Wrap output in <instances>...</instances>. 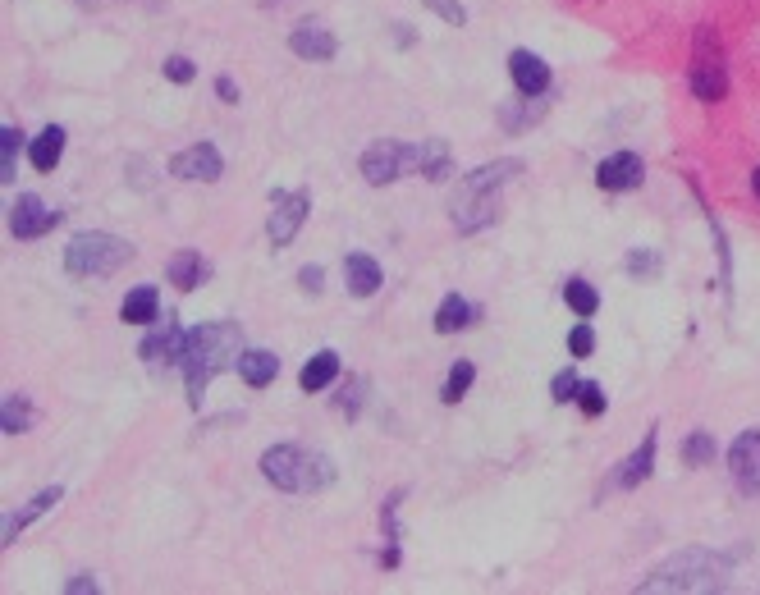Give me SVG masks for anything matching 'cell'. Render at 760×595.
I'll return each instance as SVG.
<instances>
[{
    "label": "cell",
    "mask_w": 760,
    "mask_h": 595,
    "mask_svg": "<svg viewBox=\"0 0 760 595\" xmlns=\"http://www.w3.org/2000/svg\"><path fill=\"white\" fill-rule=\"evenodd\" d=\"M243 357V335L234 321H211L188 330V348H184V380H188V403L202 408V390L211 385V376L225 367H239Z\"/></svg>",
    "instance_id": "6da1fadb"
},
{
    "label": "cell",
    "mask_w": 760,
    "mask_h": 595,
    "mask_svg": "<svg viewBox=\"0 0 760 595\" xmlns=\"http://www.w3.org/2000/svg\"><path fill=\"white\" fill-rule=\"evenodd\" d=\"M518 170H522V161H495V165H481V170L467 174L454 193V206H449L458 234H477V229H486L490 220H495V211H500V188L509 184Z\"/></svg>",
    "instance_id": "7a4b0ae2"
},
{
    "label": "cell",
    "mask_w": 760,
    "mask_h": 595,
    "mask_svg": "<svg viewBox=\"0 0 760 595\" xmlns=\"http://www.w3.org/2000/svg\"><path fill=\"white\" fill-rule=\"evenodd\" d=\"M261 476L280 490H294V495H312V490H326L335 481V463L326 454H312V449H298V444H275L261 454Z\"/></svg>",
    "instance_id": "3957f363"
},
{
    "label": "cell",
    "mask_w": 760,
    "mask_h": 595,
    "mask_svg": "<svg viewBox=\"0 0 760 595\" xmlns=\"http://www.w3.org/2000/svg\"><path fill=\"white\" fill-rule=\"evenodd\" d=\"M724 573H728L724 554L687 550V554L664 563L660 573L646 577L637 591H646V595H655V591H715V586H724Z\"/></svg>",
    "instance_id": "277c9868"
},
{
    "label": "cell",
    "mask_w": 760,
    "mask_h": 595,
    "mask_svg": "<svg viewBox=\"0 0 760 595\" xmlns=\"http://www.w3.org/2000/svg\"><path fill=\"white\" fill-rule=\"evenodd\" d=\"M133 257V248L115 234H74L65 248V266L69 275H83V280H101V275H115L124 261Z\"/></svg>",
    "instance_id": "5b68a950"
},
{
    "label": "cell",
    "mask_w": 760,
    "mask_h": 595,
    "mask_svg": "<svg viewBox=\"0 0 760 595\" xmlns=\"http://www.w3.org/2000/svg\"><path fill=\"white\" fill-rule=\"evenodd\" d=\"M692 92H696V101H706V106L724 101V92H728V74H724V60H719V37H715V28H701V33H696Z\"/></svg>",
    "instance_id": "8992f818"
},
{
    "label": "cell",
    "mask_w": 760,
    "mask_h": 595,
    "mask_svg": "<svg viewBox=\"0 0 760 595\" xmlns=\"http://www.w3.org/2000/svg\"><path fill=\"white\" fill-rule=\"evenodd\" d=\"M307 206H312V197L307 193H275L271 220H266V234H271L275 248H289V243H294V234L303 229V220H307Z\"/></svg>",
    "instance_id": "52a82bcc"
},
{
    "label": "cell",
    "mask_w": 760,
    "mask_h": 595,
    "mask_svg": "<svg viewBox=\"0 0 760 595\" xmlns=\"http://www.w3.org/2000/svg\"><path fill=\"white\" fill-rule=\"evenodd\" d=\"M170 174L174 179H202V184H216L220 174H225V161H220V152L211 147V142H197V147H188V152L174 156Z\"/></svg>",
    "instance_id": "ba28073f"
},
{
    "label": "cell",
    "mask_w": 760,
    "mask_h": 595,
    "mask_svg": "<svg viewBox=\"0 0 760 595\" xmlns=\"http://www.w3.org/2000/svg\"><path fill=\"white\" fill-rule=\"evenodd\" d=\"M184 348H188V335L179 330L174 321H165L161 330H152V335L142 339V348H138V357H147L152 367H184Z\"/></svg>",
    "instance_id": "9c48e42d"
},
{
    "label": "cell",
    "mask_w": 760,
    "mask_h": 595,
    "mask_svg": "<svg viewBox=\"0 0 760 595\" xmlns=\"http://www.w3.org/2000/svg\"><path fill=\"white\" fill-rule=\"evenodd\" d=\"M399 174H408V165H403V142H376V147H367L362 152V179L367 184H394Z\"/></svg>",
    "instance_id": "30bf717a"
},
{
    "label": "cell",
    "mask_w": 760,
    "mask_h": 595,
    "mask_svg": "<svg viewBox=\"0 0 760 595\" xmlns=\"http://www.w3.org/2000/svg\"><path fill=\"white\" fill-rule=\"evenodd\" d=\"M641 174H646L641 156L637 152H619V156H605V161L596 165V184L605 188V193H628V188L641 184Z\"/></svg>",
    "instance_id": "8fae6325"
},
{
    "label": "cell",
    "mask_w": 760,
    "mask_h": 595,
    "mask_svg": "<svg viewBox=\"0 0 760 595\" xmlns=\"http://www.w3.org/2000/svg\"><path fill=\"white\" fill-rule=\"evenodd\" d=\"M55 225H60V211L42 206V197L23 193L19 202H14V216H10L14 238H37V234H46V229H55Z\"/></svg>",
    "instance_id": "7c38bea8"
},
{
    "label": "cell",
    "mask_w": 760,
    "mask_h": 595,
    "mask_svg": "<svg viewBox=\"0 0 760 595\" xmlns=\"http://www.w3.org/2000/svg\"><path fill=\"white\" fill-rule=\"evenodd\" d=\"M728 467H733L742 490H760V431L738 435V444L728 449Z\"/></svg>",
    "instance_id": "4fadbf2b"
},
{
    "label": "cell",
    "mask_w": 760,
    "mask_h": 595,
    "mask_svg": "<svg viewBox=\"0 0 760 595\" xmlns=\"http://www.w3.org/2000/svg\"><path fill=\"white\" fill-rule=\"evenodd\" d=\"M509 74H513V83H518L522 97H541L545 87H550V65H545L541 55H532V51H513Z\"/></svg>",
    "instance_id": "5bb4252c"
},
{
    "label": "cell",
    "mask_w": 760,
    "mask_h": 595,
    "mask_svg": "<svg viewBox=\"0 0 760 595\" xmlns=\"http://www.w3.org/2000/svg\"><path fill=\"white\" fill-rule=\"evenodd\" d=\"M289 46H294V55L316 60V65H321V60H335V51H339V42L321 28V23H298L294 37H289Z\"/></svg>",
    "instance_id": "9a60e30c"
},
{
    "label": "cell",
    "mask_w": 760,
    "mask_h": 595,
    "mask_svg": "<svg viewBox=\"0 0 760 595\" xmlns=\"http://www.w3.org/2000/svg\"><path fill=\"white\" fill-rule=\"evenodd\" d=\"M651 467H655V435H646V444H641L637 454L623 458L619 472L609 476V490H632V486H641V481L651 476Z\"/></svg>",
    "instance_id": "2e32d148"
},
{
    "label": "cell",
    "mask_w": 760,
    "mask_h": 595,
    "mask_svg": "<svg viewBox=\"0 0 760 595\" xmlns=\"http://www.w3.org/2000/svg\"><path fill=\"white\" fill-rule=\"evenodd\" d=\"M344 280H348L353 298H371V293L380 289V266L371 257H362V252H353V257L344 261Z\"/></svg>",
    "instance_id": "e0dca14e"
},
{
    "label": "cell",
    "mask_w": 760,
    "mask_h": 595,
    "mask_svg": "<svg viewBox=\"0 0 760 595\" xmlns=\"http://www.w3.org/2000/svg\"><path fill=\"white\" fill-rule=\"evenodd\" d=\"M60 495H65V490L55 486V490H42V495H37V499H28V509H19V513H14V518H10V522H5V545H10V541H14V536H19L23 527H33V522L42 518V513H51L55 504H60Z\"/></svg>",
    "instance_id": "ac0fdd59"
},
{
    "label": "cell",
    "mask_w": 760,
    "mask_h": 595,
    "mask_svg": "<svg viewBox=\"0 0 760 595\" xmlns=\"http://www.w3.org/2000/svg\"><path fill=\"white\" fill-rule=\"evenodd\" d=\"M239 376L248 380V385H271L275 376H280V357L275 353H266V348H252V353H243L239 357Z\"/></svg>",
    "instance_id": "d6986e66"
},
{
    "label": "cell",
    "mask_w": 760,
    "mask_h": 595,
    "mask_svg": "<svg viewBox=\"0 0 760 595\" xmlns=\"http://www.w3.org/2000/svg\"><path fill=\"white\" fill-rule=\"evenodd\" d=\"M339 376V353H330V348H321V353L307 362L303 371H298V385H303L307 394H316V390H326L330 380Z\"/></svg>",
    "instance_id": "ffe728a7"
},
{
    "label": "cell",
    "mask_w": 760,
    "mask_h": 595,
    "mask_svg": "<svg viewBox=\"0 0 760 595\" xmlns=\"http://www.w3.org/2000/svg\"><path fill=\"white\" fill-rule=\"evenodd\" d=\"M28 156H33V165L42 174L55 170V165H60V156H65V129H55V124H51V129H42L33 138V152H28Z\"/></svg>",
    "instance_id": "44dd1931"
},
{
    "label": "cell",
    "mask_w": 760,
    "mask_h": 595,
    "mask_svg": "<svg viewBox=\"0 0 760 595\" xmlns=\"http://www.w3.org/2000/svg\"><path fill=\"white\" fill-rule=\"evenodd\" d=\"M156 312H161V298H156V289H133L129 298L120 303V321H129V325H152Z\"/></svg>",
    "instance_id": "7402d4cb"
},
{
    "label": "cell",
    "mask_w": 760,
    "mask_h": 595,
    "mask_svg": "<svg viewBox=\"0 0 760 595\" xmlns=\"http://www.w3.org/2000/svg\"><path fill=\"white\" fill-rule=\"evenodd\" d=\"M467 325H472V307H467V298L449 293L445 303H440V312H435V330H440V335H458V330H467Z\"/></svg>",
    "instance_id": "603a6c76"
},
{
    "label": "cell",
    "mask_w": 760,
    "mask_h": 595,
    "mask_svg": "<svg viewBox=\"0 0 760 595\" xmlns=\"http://www.w3.org/2000/svg\"><path fill=\"white\" fill-rule=\"evenodd\" d=\"M202 280H207V261L197 257V252H179V257L170 261V284H179V289H197Z\"/></svg>",
    "instance_id": "cb8c5ba5"
},
{
    "label": "cell",
    "mask_w": 760,
    "mask_h": 595,
    "mask_svg": "<svg viewBox=\"0 0 760 595\" xmlns=\"http://www.w3.org/2000/svg\"><path fill=\"white\" fill-rule=\"evenodd\" d=\"M564 303L573 307V312L582 316V321H587V316H596V307H600V293L591 289L587 280H568V284H564Z\"/></svg>",
    "instance_id": "d4e9b609"
},
{
    "label": "cell",
    "mask_w": 760,
    "mask_h": 595,
    "mask_svg": "<svg viewBox=\"0 0 760 595\" xmlns=\"http://www.w3.org/2000/svg\"><path fill=\"white\" fill-rule=\"evenodd\" d=\"M0 426H5V435L28 431V403H23V394H5V412H0Z\"/></svg>",
    "instance_id": "484cf974"
},
{
    "label": "cell",
    "mask_w": 760,
    "mask_h": 595,
    "mask_svg": "<svg viewBox=\"0 0 760 595\" xmlns=\"http://www.w3.org/2000/svg\"><path fill=\"white\" fill-rule=\"evenodd\" d=\"M19 138H23V133L10 129V124L0 129V179H5V184H14V156H19Z\"/></svg>",
    "instance_id": "4316f807"
},
{
    "label": "cell",
    "mask_w": 760,
    "mask_h": 595,
    "mask_svg": "<svg viewBox=\"0 0 760 595\" xmlns=\"http://www.w3.org/2000/svg\"><path fill=\"white\" fill-rule=\"evenodd\" d=\"M472 376H477V367H472V362H458V367L449 371V380H445V394H440V399H445V403H458V399H463L467 390H472Z\"/></svg>",
    "instance_id": "83f0119b"
},
{
    "label": "cell",
    "mask_w": 760,
    "mask_h": 595,
    "mask_svg": "<svg viewBox=\"0 0 760 595\" xmlns=\"http://www.w3.org/2000/svg\"><path fill=\"white\" fill-rule=\"evenodd\" d=\"M683 458L692 467H701V463H710V458H715V435H706V431H696L692 440L683 444Z\"/></svg>",
    "instance_id": "f1b7e54d"
},
{
    "label": "cell",
    "mask_w": 760,
    "mask_h": 595,
    "mask_svg": "<svg viewBox=\"0 0 760 595\" xmlns=\"http://www.w3.org/2000/svg\"><path fill=\"white\" fill-rule=\"evenodd\" d=\"M577 408L587 412V417H600V412H605V390H600L596 380H582V390H577Z\"/></svg>",
    "instance_id": "f546056e"
},
{
    "label": "cell",
    "mask_w": 760,
    "mask_h": 595,
    "mask_svg": "<svg viewBox=\"0 0 760 595\" xmlns=\"http://www.w3.org/2000/svg\"><path fill=\"white\" fill-rule=\"evenodd\" d=\"M577 390H582V380L573 371H559L554 376V403H577Z\"/></svg>",
    "instance_id": "4dcf8cb0"
},
{
    "label": "cell",
    "mask_w": 760,
    "mask_h": 595,
    "mask_svg": "<svg viewBox=\"0 0 760 595\" xmlns=\"http://www.w3.org/2000/svg\"><path fill=\"white\" fill-rule=\"evenodd\" d=\"M591 348H596V335H591V325L582 321L573 335H568V353H573V357H591Z\"/></svg>",
    "instance_id": "1f68e13d"
},
{
    "label": "cell",
    "mask_w": 760,
    "mask_h": 595,
    "mask_svg": "<svg viewBox=\"0 0 760 595\" xmlns=\"http://www.w3.org/2000/svg\"><path fill=\"white\" fill-rule=\"evenodd\" d=\"M426 5H431V10L440 14L445 23H454V28H463V23H467V10L458 5V0H426Z\"/></svg>",
    "instance_id": "d6a6232c"
},
{
    "label": "cell",
    "mask_w": 760,
    "mask_h": 595,
    "mask_svg": "<svg viewBox=\"0 0 760 595\" xmlns=\"http://www.w3.org/2000/svg\"><path fill=\"white\" fill-rule=\"evenodd\" d=\"M165 78H174V83H188V78H193V60H184V55H170V60H165Z\"/></svg>",
    "instance_id": "836d02e7"
},
{
    "label": "cell",
    "mask_w": 760,
    "mask_h": 595,
    "mask_svg": "<svg viewBox=\"0 0 760 595\" xmlns=\"http://www.w3.org/2000/svg\"><path fill=\"white\" fill-rule=\"evenodd\" d=\"M628 271H632V275H655V271H660V257H651V252H632V257H628Z\"/></svg>",
    "instance_id": "e575fe53"
},
{
    "label": "cell",
    "mask_w": 760,
    "mask_h": 595,
    "mask_svg": "<svg viewBox=\"0 0 760 595\" xmlns=\"http://www.w3.org/2000/svg\"><path fill=\"white\" fill-rule=\"evenodd\" d=\"M358 390H362V380H353V385H344V394H339V408L348 412V417H353V412H358Z\"/></svg>",
    "instance_id": "d590c367"
},
{
    "label": "cell",
    "mask_w": 760,
    "mask_h": 595,
    "mask_svg": "<svg viewBox=\"0 0 760 595\" xmlns=\"http://www.w3.org/2000/svg\"><path fill=\"white\" fill-rule=\"evenodd\" d=\"M298 284H303L307 293H321V266H303V271H298Z\"/></svg>",
    "instance_id": "8d00e7d4"
},
{
    "label": "cell",
    "mask_w": 760,
    "mask_h": 595,
    "mask_svg": "<svg viewBox=\"0 0 760 595\" xmlns=\"http://www.w3.org/2000/svg\"><path fill=\"white\" fill-rule=\"evenodd\" d=\"M216 92H220V101H229V106L239 101V87H234V78H216Z\"/></svg>",
    "instance_id": "74e56055"
},
{
    "label": "cell",
    "mask_w": 760,
    "mask_h": 595,
    "mask_svg": "<svg viewBox=\"0 0 760 595\" xmlns=\"http://www.w3.org/2000/svg\"><path fill=\"white\" fill-rule=\"evenodd\" d=\"M69 591H74V595H83V591H97V582H92V577H74V582H69Z\"/></svg>",
    "instance_id": "f35d334b"
},
{
    "label": "cell",
    "mask_w": 760,
    "mask_h": 595,
    "mask_svg": "<svg viewBox=\"0 0 760 595\" xmlns=\"http://www.w3.org/2000/svg\"><path fill=\"white\" fill-rule=\"evenodd\" d=\"M751 188H756V197H760V170H756V174H751Z\"/></svg>",
    "instance_id": "ab89813d"
},
{
    "label": "cell",
    "mask_w": 760,
    "mask_h": 595,
    "mask_svg": "<svg viewBox=\"0 0 760 595\" xmlns=\"http://www.w3.org/2000/svg\"><path fill=\"white\" fill-rule=\"evenodd\" d=\"M266 5H275V0H266Z\"/></svg>",
    "instance_id": "60d3db41"
}]
</instances>
